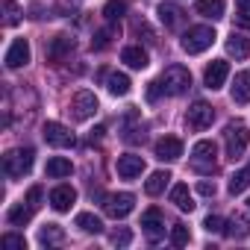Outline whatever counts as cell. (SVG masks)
I'll list each match as a JSON object with an SVG mask.
<instances>
[{
  "mask_svg": "<svg viewBox=\"0 0 250 250\" xmlns=\"http://www.w3.org/2000/svg\"><path fill=\"white\" fill-rule=\"evenodd\" d=\"M159 83H162V91H165L168 97H180L183 91H188L191 74H188V68H183V65H171V68H165V74L159 77Z\"/></svg>",
  "mask_w": 250,
  "mask_h": 250,
  "instance_id": "6da1fadb",
  "label": "cell"
},
{
  "mask_svg": "<svg viewBox=\"0 0 250 250\" xmlns=\"http://www.w3.org/2000/svg\"><path fill=\"white\" fill-rule=\"evenodd\" d=\"M33 159H36V150H33V147L9 150V153L3 156V171H6V177L18 180V177L30 174V168H33Z\"/></svg>",
  "mask_w": 250,
  "mask_h": 250,
  "instance_id": "7a4b0ae2",
  "label": "cell"
},
{
  "mask_svg": "<svg viewBox=\"0 0 250 250\" xmlns=\"http://www.w3.org/2000/svg\"><path fill=\"white\" fill-rule=\"evenodd\" d=\"M224 142H227V156L235 162L244 156L247 145H250V130L244 127V124H229L227 133H224Z\"/></svg>",
  "mask_w": 250,
  "mask_h": 250,
  "instance_id": "3957f363",
  "label": "cell"
},
{
  "mask_svg": "<svg viewBox=\"0 0 250 250\" xmlns=\"http://www.w3.org/2000/svg\"><path fill=\"white\" fill-rule=\"evenodd\" d=\"M212 42H215V30L212 27H188V33L183 36V50L186 53H203L206 47H212Z\"/></svg>",
  "mask_w": 250,
  "mask_h": 250,
  "instance_id": "277c9868",
  "label": "cell"
},
{
  "mask_svg": "<svg viewBox=\"0 0 250 250\" xmlns=\"http://www.w3.org/2000/svg\"><path fill=\"white\" fill-rule=\"evenodd\" d=\"M215 156H218V150H215L212 142H197L191 147V168L200 171V174H212L218 168V159Z\"/></svg>",
  "mask_w": 250,
  "mask_h": 250,
  "instance_id": "5b68a950",
  "label": "cell"
},
{
  "mask_svg": "<svg viewBox=\"0 0 250 250\" xmlns=\"http://www.w3.org/2000/svg\"><path fill=\"white\" fill-rule=\"evenodd\" d=\"M42 136H44V142L53 145V147H74V145H77L74 133L65 127V124H59V121H47L44 127H42Z\"/></svg>",
  "mask_w": 250,
  "mask_h": 250,
  "instance_id": "8992f818",
  "label": "cell"
},
{
  "mask_svg": "<svg viewBox=\"0 0 250 250\" xmlns=\"http://www.w3.org/2000/svg\"><path fill=\"white\" fill-rule=\"evenodd\" d=\"M186 121H188V127H191V130H209V127H212V121H215V109H212L206 100H194V103L188 106Z\"/></svg>",
  "mask_w": 250,
  "mask_h": 250,
  "instance_id": "52a82bcc",
  "label": "cell"
},
{
  "mask_svg": "<svg viewBox=\"0 0 250 250\" xmlns=\"http://www.w3.org/2000/svg\"><path fill=\"white\" fill-rule=\"evenodd\" d=\"M103 209H106V215L109 218H127L133 209H136V197L130 194V191H121V194H112V197H106V203H103Z\"/></svg>",
  "mask_w": 250,
  "mask_h": 250,
  "instance_id": "ba28073f",
  "label": "cell"
},
{
  "mask_svg": "<svg viewBox=\"0 0 250 250\" xmlns=\"http://www.w3.org/2000/svg\"><path fill=\"white\" fill-rule=\"evenodd\" d=\"M142 229H145L147 241H153V244L165 238V218H162V212H159L156 206H150V209L142 215Z\"/></svg>",
  "mask_w": 250,
  "mask_h": 250,
  "instance_id": "9c48e42d",
  "label": "cell"
},
{
  "mask_svg": "<svg viewBox=\"0 0 250 250\" xmlns=\"http://www.w3.org/2000/svg\"><path fill=\"white\" fill-rule=\"evenodd\" d=\"M97 112V97H94V91H77L74 94V100H71V115L77 118V121H88L91 115Z\"/></svg>",
  "mask_w": 250,
  "mask_h": 250,
  "instance_id": "30bf717a",
  "label": "cell"
},
{
  "mask_svg": "<svg viewBox=\"0 0 250 250\" xmlns=\"http://www.w3.org/2000/svg\"><path fill=\"white\" fill-rule=\"evenodd\" d=\"M115 171H118V177H121V180H136V177H142V174H145V159H142V156H136V153H124V156H118Z\"/></svg>",
  "mask_w": 250,
  "mask_h": 250,
  "instance_id": "8fae6325",
  "label": "cell"
},
{
  "mask_svg": "<svg viewBox=\"0 0 250 250\" xmlns=\"http://www.w3.org/2000/svg\"><path fill=\"white\" fill-rule=\"evenodd\" d=\"M227 77H229V65H227L224 59H215L212 65H206V74H203V83H206V88H212V91H218V88H224V83H227Z\"/></svg>",
  "mask_w": 250,
  "mask_h": 250,
  "instance_id": "7c38bea8",
  "label": "cell"
},
{
  "mask_svg": "<svg viewBox=\"0 0 250 250\" xmlns=\"http://www.w3.org/2000/svg\"><path fill=\"white\" fill-rule=\"evenodd\" d=\"M183 156V142L177 136H165L156 142V159L159 162H177Z\"/></svg>",
  "mask_w": 250,
  "mask_h": 250,
  "instance_id": "4fadbf2b",
  "label": "cell"
},
{
  "mask_svg": "<svg viewBox=\"0 0 250 250\" xmlns=\"http://www.w3.org/2000/svg\"><path fill=\"white\" fill-rule=\"evenodd\" d=\"M30 62V42L27 39H15L12 47L6 50V68H21Z\"/></svg>",
  "mask_w": 250,
  "mask_h": 250,
  "instance_id": "5bb4252c",
  "label": "cell"
},
{
  "mask_svg": "<svg viewBox=\"0 0 250 250\" xmlns=\"http://www.w3.org/2000/svg\"><path fill=\"white\" fill-rule=\"evenodd\" d=\"M71 50H74V39L62 33V36L50 39V44H47V59H50V62H62L65 56H71Z\"/></svg>",
  "mask_w": 250,
  "mask_h": 250,
  "instance_id": "9a60e30c",
  "label": "cell"
},
{
  "mask_svg": "<svg viewBox=\"0 0 250 250\" xmlns=\"http://www.w3.org/2000/svg\"><path fill=\"white\" fill-rule=\"evenodd\" d=\"M74 200H77V191H74L71 186H56V188L50 191V206H53L56 212H68V209L74 206Z\"/></svg>",
  "mask_w": 250,
  "mask_h": 250,
  "instance_id": "2e32d148",
  "label": "cell"
},
{
  "mask_svg": "<svg viewBox=\"0 0 250 250\" xmlns=\"http://www.w3.org/2000/svg\"><path fill=\"white\" fill-rule=\"evenodd\" d=\"M229 238H235V241H241V238H247L250 235V215H244V212H235L229 221H227V229H224Z\"/></svg>",
  "mask_w": 250,
  "mask_h": 250,
  "instance_id": "e0dca14e",
  "label": "cell"
},
{
  "mask_svg": "<svg viewBox=\"0 0 250 250\" xmlns=\"http://www.w3.org/2000/svg\"><path fill=\"white\" fill-rule=\"evenodd\" d=\"M156 15H159V21H162L168 30H177V27L183 24V18H186V12H183L177 3H162V6L156 9Z\"/></svg>",
  "mask_w": 250,
  "mask_h": 250,
  "instance_id": "ac0fdd59",
  "label": "cell"
},
{
  "mask_svg": "<svg viewBox=\"0 0 250 250\" xmlns=\"http://www.w3.org/2000/svg\"><path fill=\"white\" fill-rule=\"evenodd\" d=\"M121 62H127L130 68H139L142 71V68H147L150 59H147V50H142L139 44H130V47L121 50Z\"/></svg>",
  "mask_w": 250,
  "mask_h": 250,
  "instance_id": "d6986e66",
  "label": "cell"
},
{
  "mask_svg": "<svg viewBox=\"0 0 250 250\" xmlns=\"http://www.w3.org/2000/svg\"><path fill=\"white\" fill-rule=\"evenodd\" d=\"M171 203H174L180 212H191V209H194V200H191V191H188L186 183H177V186L171 188Z\"/></svg>",
  "mask_w": 250,
  "mask_h": 250,
  "instance_id": "ffe728a7",
  "label": "cell"
},
{
  "mask_svg": "<svg viewBox=\"0 0 250 250\" xmlns=\"http://www.w3.org/2000/svg\"><path fill=\"white\" fill-rule=\"evenodd\" d=\"M62 241H65V232H62L59 224H44V227L39 229V244H42V247H56V244H62Z\"/></svg>",
  "mask_w": 250,
  "mask_h": 250,
  "instance_id": "44dd1931",
  "label": "cell"
},
{
  "mask_svg": "<svg viewBox=\"0 0 250 250\" xmlns=\"http://www.w3.org/2000/svg\"><path fill=\"white\" fill-rule=\"evenodd\" d=\"M232 100H235V103H250V71L235 74V83H232Z\"/></svg>",
  "mask_w": 250,
  "mask_h": 250,
  "instance_id": "7402d4cb",
  "label": "cell"
},
{
  "mask_svg": "<svg viewBox=\"0 0 250 250\" xmlns=\"http://www.w3.org/2000/svg\"><path fill=\"white\" fill-rule=\"evenodd\" d=\"M227 53L235 56V59H247V56H250V42H247L244 36L232 33V36L227 39Z\"/></svg>",
  "mask_w": 250,
  "mask_h": 250,
  "instance_id": "603a6c76",
  "label": "cell"
},
{
  "mask_svg": "<svg viewBox=\"0 0 250 250\" xmlns=\"http://www.w3.org/2000/svg\"><path fill=\"white\" fill-rule=\"evenodd\" d=\"M47 177H53V180H62V177H68L71 171H74V165H71V159H62V156H53V159H47Z\"/></svg>",
  "mask_w": 250,
  "mask_h": 250,
  "instance_id": "cb8c5ba5",
  "label": "cell"
},
{
  "mask_svg": "<svg viewBox=\"0 0 250 250\" xmlns=\"http://www.w3.org/2000/svg\"><path fill=\"white\" fill-rule=\"evenodd\" d=\"M197 15L212 18V21L224 18V0H197Z\"/></svg>",
  "mask_w": 250,
  "mask_h": 250,
  "instance_id": "d4e9b609",
  "label": "cell"
},
{
  "mask_svg": "<svg viewBox=\"0 0 250 250\" xmlns=\"http://www.w3.org/2000/svg\"><path fill=\"white\" fill-rule=\"evenodd\" d=\"M168 183H171V174H168V171H156V174H150V180L145 183V191H147L150 197H156V194L165 191Z\"/></svg>",
  "mask_w": 250,
  "mask_h": 250,
  "instance_id": "484cf974",
  "label": "cell"
},
{
  "mask_svg": "<svg viewBox=\"0 0 250 250\" xmlns=\"http://www.w3.org/2000/svg\"><path fill=\"white\" fill-rule=\"evenodd\" d=\"M33 212H36V209H33L30 203H15V206L9 209V215H6V218H9V224H12V227H24V224L33 218Z\"/></svg>",
  "mask_w": 250,
  "mask_h": 250,
  "instance_id": "4316f807",
  "label": "cell"
},
{
  "mask_svg": "<svg viewBox=\"0 0 250 250\" xmlns=\"http://www.w3.org/2000/svg\"><path fill=\"white\" fill-rule=\"evenodd\" d=\"M106 85H109V91L115 94V97H124V94H130V77L127 74H109V80H106Z\"/></svg>",
  "mask_w": 250,
  "mask_h": 250,
  "instance_id": "83f0119b",
  "label": "cell"
},
{
  "mask_svg": "<svg viewBox=\"0 0 250 250\" xmlns=\"http://www.w3.org/2000/svg\"><path fill=\"white\" fill-rule=\"evenodd\" d=\"M77 227L83 229V232H103V221L97 218V215H91V212H80L77 215Z\"/></svg>",
  "mask_w": 250,
  "mask_h": 250,
  "instance_id": "f1b7e54d",
  "label": "cell"
},
{
  "mask_svg": "<svg viewBox=\"0 0 250 250\" xmlns=\"http://www.w3.org/2000/svg\"><path fill=\"white\" fill-rule=\"evenodd\" d=\"M247 186H250V168H241L229 177V194H241Z\"/></svg>",
  "mask_w": 250,
  "mask_h": 250,
  "instance_id": "f546056e",
  "label": "cell"
},
{
  "mask_svg": "<svg viewBox=\"0 0 250 250\" xmlns=\"http://www.w3.org/2000/svg\"><path fill=\"white\" fill-rule=\"evenodd\" d=\"M0 6H3V24H6V27H15V24L21 21V9H18L15 0H3Z\"/></svg>",
  "mask_w": 250,
  "mask_h": 250,
  "instance_id": "4dcf8cb0",
  "label": "cell"
},
{
  "mask_svg": "<svg viewBox=\"0 0 250 250\" xmlns=\"http://www.w3.org/2000/svg\"><path fill=\"white\" fill-rule=\"evenodd\" d=\"M124 12H127V6H124L121 0H109V3L103 6V15H106V21H109V24L121 21V18H124Z\"/></svg>",
  "mask_w": 250,
  "mask_h": 250,
  "instance_id": "1f68e13d",
  "label": "cell"
},
{
  "mask_svg": "<svg viewBox=\"0 0 250 250\" xmlns=\"http://www.w3.org/2000/svg\"><path fill=\"white\" fill-rule=\"evenodd\" d=\"M235 9H238V15H235L238 27L250 30V0H235Z\"/></svg>",
  "mask_w": 250,
  "mask_h": 250,
  "instance_id": "d6a6232c",
  "label": "cell"
},
{
  "mask_svg": "<svg viewBox=\"0 0 250 250\" xmlns=\"http://www.w3.org/2000/svg\"><path fill=\"white\" fill-rule=\"evenodd\" d=\"M171 244H174V247H183V244H188V227H183V224H174V227H171Z\"/></svg>",
  "mask_w": 250,
  "mask_h": 250,
  "instance_id": "836d02e7",
  "label": "cell"
},
{
  "mask_svg": "<svg viewBox=\"0 0 250 250\" xmlns=\"http://www.w3.org/2000/svg\"><path fill=\"white\" fill-rule=\"evenodd\" d=\"M3 247H9V250H27V238L15 235V232H6L3 235Z\"/></svg>",
  "mask_w": 250,
  "mask_h": 250,
  "instance_id": "e575fe53",
  "label": "cell"
},
{
  "mask_svg": "<svg viewBox=\"0 0 250 250\" xmlns=\"http://www.w3.org/2000/svg\"><path fill=\"white\" fill-rule=\"evenodd\" d=\"M109 42H112V30H100V33H94L91 47H94V50H106V47H109Z\"/></svg>",
  "mask_w": 250,
  "mask_h": 250,
  "instance_id": "d590c367",
  "label": "cell"
},
{
  "mask_svg": "<svg viewBox=\"0 0 250 250\" xmlns=\"http://www.w3.org/2000/svg\"><path fill=\"white\" fill-rule=\"evenodd\" d=\"M133 241V232L130 229H115L112 232V244H118V247H127Z\"/></svg>",
  "mask_w": 250,
  "mask_h": 250,
  "instance_id": "8d00e7d4",
  "label": "cell"
},
{
  "mask_svg": "<svg viewBox=\"0 0 250 250\" xmlns=\"http://www.w3.org/2000/svg\"><path fill=\"white\" fill-rule=\"evenodd\" d=\"M203 227H206V232H224V221H221L218 215H209V218L203 221Z\"/></svg>",
  "mask_w": 250,
  "mask_h": 250,
  "instance_id": "74e56055",
  "label": "cell"
},
{
  "mask_svg": "<svg viewBox=\"0 0 250 250\" xmlns=\"http://www.w3.org/2000/svg\"><path fill=\"white\" fill-rule=\"evenodd\" d=\"M27 203H30L33 209H39V206H42V186H33V188L27 191Z\"/></svg>",
  "mask_w": 250,
  "mask_h": 250,
  "instance_id": "f35d334b",
  "label": "cell"
},
{
  "mask_svg": "<svg viewBox=\"0 0 250 250\" xmlns=\"http://www.w3.org/2000/svg\"><path fill=\"white\" fill-rule=\"evenodd\" d=\"M197 191H200L203 197H215V191H218V188H215V183H209V180H200V183H197Z\"/></svg>",
  "mask_w": 250,
  "mask_h": 250,
  "instance_id": "ab89813d",
  "label": "cell"
},
{
  "mask_svg": "<svg viewBox=\"0 0 250 250\" xmlns=\"http://www.w3.org/2000/svg\"><path fill=\"white\" fill-rule=\"evenodd\" d=\"M159 94H165V91H162V83L156 80V83H150V88H147V100L153 103V100H159Z\"/></svg>",
  "mask_w": 250,
  "mask_h": 250,
  "instance_id": "60d3db41",
  "label": "cell"
},
{
  "mask_svg": "<svg viewBox=\"0 0 250 250\" xmlns=\"http://www.w3.org/2000/svg\"><path fill=\"white\" fill-rule=\"evenodd\" d=\"M103 133H106L103 127H97V130H91V142H94V139H103Z\"/></svg>",
  "mask_w": 250,
  "mask_h": 250,
  "instance_id": "b9f144b4",
  "label": "cell"
},
{
  "mask_svg": "<svg viewBox=\"0 0 250 250\" xmlns=\"http://www.w3.org/2000/svg\"><path fill=\"white\" fill-rule=\"evenodd\" d=\"M247 203H250V200H247Z\"/></svg>",
  "mask_w": 250,
  "mask_h": 250,
  "instance_id": "7bdbcfd3",
  "label": "cell"
}]
</instances>
